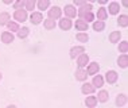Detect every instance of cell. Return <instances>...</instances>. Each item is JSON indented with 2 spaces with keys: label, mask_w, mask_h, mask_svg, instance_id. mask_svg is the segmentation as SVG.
Instances as JSON below:
<instances>
[{
  "label": "cell",
  "mask_w": 128,
  "mask_h": 108,
  "mask_svg": "<svg viewBox=\"0 0 128 108\" xmlns=\"http://www.w3.org/2000/svg\"><path fill=\"white\" fill-rule=\"evenodd\" d=\"M10 19H11V16H10V14H8V12H3V14H0V26L8 24Z\"/></svg>",
  "instance_id": "cell-17"
},
{
  "label": "cell",
  "mask_w": 128,
  "mask_h": 108,
  "mask_svg": "<svg viewBox=\"0 0 128 108\" xmlns=\"http://www.w3.org/2000/svg\"><path fill=\"white\" fill-rule=\"evenodd\" d=\"M64 11H65V14H66L68 19H69V18H74V16L77 15V10H76L73 6H66Z\"/></svg>",
  "instance_id": "cell-6"
},
{
  "label": "cell",
  "mask_w": 128,
  "mask_h": 108,
  "mask_svg": "<svg viewBox=\"0 0 128 108\" xmlns=\"http://www.w3.org/2000/svg\"><path fill=\"white\" fill-rule=\"evenodd\" d=\"M105 3H108L106 0H100V4H105Z\"/></svg>",
  "instance_id": "cell-36"
},
{
  "label": "cell",
  "mask_w": 128,
  "mask_h": 108,
  "mask_svg": "<svg viewBox=\"0 0 128 108\" xmlns=\"http://www.w3.org/2000/svg\"><path fill=\"white\" fill-rule=\"evenodd\" d=\"M24 6H26V11H31L36 6V3L34 0H27V2H24Z\"/></svg>",
  "instance_id": "cell-28"
},
{
  "label": "cell",
  "mask_w": 128,
  "mask_h": 108,
  "mask_svg": "<svg viewBox=\"0 0 128 108\" xmlns=\"http://www.w3.org/2000/svg\"><path fill=\"white\" fill-rule=\"evenodd\" d=\"M88 61H89V57H88V54H81L78 57V60H77V64L80 68H84L85 65H88Z\"/></svg>",
  "instance_id": "cell-9"
},
{
  "label": "cell",
  "mask_w": 128,
  "mask_h": 108,
  "mask_svg": "<svg viewBox=\"0 0 128 108\" xmlns=\"http://www.w3.org/2000/svg\"><path fill=\"white\" fill-rule=\"evenodd\" d=\"M119 50L122 51V53H124V54L127 53V50H128V42H127V41H126V42H122V43H120Z\"/></svg>",
  "instance_id": "cell-33"
},
{
  "label": "cell",
  "mask_w": 128,
  "mask_h": 108,
  "mask_svg": "<svg viewBox=\"0 0 128 108\" xmlns=\"http://www.w3.org/2000/svg\"><path fill=\"white\" fill-rule=\"evenodd\" d=\"M85 104H86V107H96V104H97V97L96 96H88L86 97V100H85Z\"/></svg>",
  "instance_id": "cell-16"
},
{
  "label": "cell",
  "mask_w": 128,
  "mask_h": 108,
  "mask_svg": "<svg viewBox=\"0 0 128 108\" xmlns=\"http://www.w3.org/2000/svg\"><path fill=\"white\" fill-rule=\"evenodd\" d=\"M106 16H108V12H106V8H100L97 11V19L100 20V22H102V20L106 19Z\"/></svg>",
  "instance_id": "cell-18"
},
{
  "label": "cell",
  "mask_w": 128,
  "mask_h": 108,
  "mask_svg": "<svg viewBox=\"0 0 128 108\" xmlns=\"http://www.w3.org/2000/svg\"><path fill=\"white\" fill-rule=\"evenodd\" d=\"M61 8H58V7H53L51 10H49V19L51 20H54L55 22V19H58L61 16Z\"/></svg>",
  "instance_id": "cell-2"
},
{
  "label": "cell",
  "mask_w": 128,
  "mask_h": 108,
  "mask_svg": "<svg viewBox=\"0 0 128 108\" xmlns=\"http://www.w3.org/2000/svg\"><path fill=\"white\" fill-rule=\"evenodd\" d=\"M28 29L27 27H23V29H19V31H18V37L20 38V39H23V38H26L27 35H28Z\"/></svg>",
  "instance_id": "cell-26"
},
{
  "label": "cell",
  "mask_w": 128,
  "mask_h": 108,
  "mask_svg": "<svg viewBox=\"0 0 128 108\" xmlns=\"http://www.w3.org/2000/svg\"><path fill=\"white\" fill-rule=\"evenodd\" d=\"M30 19H31V23L32 24H39L43 20V15L40 12H32L30 16Z\"/></svg>",
  "instance_id": "cell-4"
},
{
  "label": "cell",
  "mask_w": 128,
  "mask_h": 108,
  "mask_svg": "<svg viewBox=\"0 0 128 108\" xmlns=\"http://www.w3.org/2000/svg\"><path fill=\"white\" fill-rule=\"evenodd\" d=\"M92 85L94 86V88H101V86L104 85V78L101 77V76H94Z\"/></svg>",
  "instance_id": "cell-13"
},
{
  "label": "cell",
  "mask_w": 128,
  "mask_h": 108,
  "mask_svg": "<svg viewBox=\"0 0 128 108\" xmlns=\"http://www.w3.org/2000/svg\"><path fill=\"white\" fill-rule=\"evenodd\" d=\"M120 37H122L120 31H113V33L109 34V41H110V42H119Z\"/></svg>",
  "instance_id": "cell-21"
},
{
  "label": "cell",
  "mask_w": 128,
  "mask_h": 108,
  "mask_svg": "<svg viewBox=\"0 0 128 108\" xmlns=\"http://www.w3.org/2000/svg\"><path fill=\"white\" fill-rule=\"evenodd\" d=\"M84 51H85V49L82 47V46H76V47H73L70 50V57L72 58H76L77 55L80 57L81 54H84Z\"/></svg>",
  "instance_id": "cell-5"
},
{
  "label": "cell",
  "mask_w": 128,
  "mask_h": 108,
  "mask_svg": "<svg viewBox=\"0 0 128 108\" xmlns=\"http://www.w3.org/2000/svg\"><path fill=\"white\" fill-rule=\"evenodd\" d=\"M93 18H94V16H93V14L92 12H88V14H84V15L81 16V20H84V22H92L93 20Z\"/></svg>",
  "instance_id": "cell-29"
},
{
  "label": "cell",
  "mask_w": 128,
  "mask_h": 108,
  "mask_svg": "<svg viewBox=\"0 0 128 108\" xmlns=\"http://www.w3.org/2000/svg\"><path fill=\"white\" fill-rule=\"evenodd\" d=\"M127 103V96L126 95H119L116 97V105L117 107H123Z\"/></svg>",
  "instance_id": "cell-23"
},
{
  "label": "cell",
  "mask_w": 128,
  "mask_h": 108,
  "mask_svg": "<svg viewBox=\"0 0 128 108\" xmlns=\"http://www.w3.org/2000/svg\"><path fill=\"white\" fill-rule=\"evenodd\" d=\"M23 6H24V2H23V0L14 2V7H15V10H23Z\"/></svg>",
  "instance_id": "cell-34"
},
{
  "label": "cell",
  "mask_w": 128,
  "mask_h": 108,
  "mask_svg": "<svg viewBox=\"0 0 128 108\" xmlns=\"http://www.w3.org/2000/svg\"><path fill=\"white\" fill-rule=\"evenodd\" d=\"M117 73L115 70H109V72H106V74H105V80L109 82V84H113V82H116L117 81Z\"/></svg>",
  "instance_id": "cell-3"
},
{
  "label": "cell",
  "mask_w": 128,
  "mask_h": 108,
  "mask_svg": "<svg viewBox=\"0 0 128 108\" xmlns=\"http://www.w3.org/2000/svg\"><path fill=\"white\" fill-rule=\"evenodd\" d=\"M119 10H120V6H119V3H116V2H112L109 4V14H112V15H116L117 12H119Z\"/></svg>",
  "instance_id": "cell-19"
},
{
  "label": "cell",
  "mask_w": 128,
  "mask_h": 108,
  "mask_svg": "<svg viewBox=\"0 0 128 108\" xmlns=\"http://www.w3.org/2000/svg\"><path fill=\"white\" fill-rule=\"evenodd\" d=\"M90 10H92V4H88V3H86V4H84V6L81 7V8L78 10V15H80V16H82V15H84V14L92 12Z\"/></svg>",
  "instance_id": "cell-20"
},
{
  "label": "cell",
  "mask_w": 128,
  "mask_h": 108,
  "mask_svg": "<svg viewBox=\"0 0 128 108\" xmlns=\"http://www.w3.org/2000/svg\"><path fill=\"white\" fill-rule=\"evenodd\" d=\"M7 108H16V107H15V105H8Z\"/></svg>",
  "instance_id": "cell-38"
},
{
  "label": "cell",
  "mask_w": 128,
  "mask_h": 108,
  "mask_svg": "<svg viewBox=\"0 0 128 108\" xmlns=\"http://www.w3.org/2000/svg\"><path fill=\"white\" fill-rule=\"evenodd\" d=\"M117 23L122 27H127L128 26V16L127 15H120L119 18H117Z\"/></svg>",
  "instance_id": "cell-22"
},
{
  "label": "cell",
  "mask_w": 128,
  "mask_h": 108,
  "mask_svg": "<svg viewBox=\"0 0 128 108\" xmlns=\"http://www.w3.org/2000/svg\"><path fill=\"white\" fill-rule=\"evenodd\" d=\"M117 65L122 66V68H127V65H128V57H127V54H123V55H120V57L117 58Z\"/></svg>",
  "instance_id": "cell-15"
},
{
  "label": "cell",
  "mask_w": 128,
  "mask_h": 108,
  "mask_svg": "<svg viewBox=\"0 0 128 108\" xmlns=\"http://www.w3.org/2000/svg\"><path fill=\"white\" fill-rule=\"evenodd\" d=\"M94 86H93L92 84H89V82H85L84 85H82V88H81V90H82V93H85V95H89V93H93L94 92Z\"/></svg>",
  "instance_id": "cell-10"
},
{
  "label": "cell",
  "mask_w": 128,
  "mask_h": 108,
  "mask_svg": "<svg viewBox=\"0 0 128 108\" xmlns=\"http://www.w3.org/2000/svg\"><path fill=\"white\" fill-rule=\"evenodd\" d=\"M14 18L18 20V22H24L27 19V11L26 10H16L15 14H14Z\"/></svg>",
  "instance_id": "cell-1"
},
{
  "label": "cell",
  "mask_w": 128,
  "mask_h": 108,
  "mask_svg": "<svg viewBox=\"0 0 128 108\" xmlns=\"http://www.w3.org/2000/svg\"><path fill=\"white\" fill-rule=\"evenodd\" d=\"M77 39L80 41V42H88L89 37L86 35V34H84V33H80V34H77Z\"/></svg>",
  "instance_id": "cell-31"
},
{
  "label": "cell",
  "mask_w": 128,
  "mask_h": 108,
  "mask_svg": "<svg viewBox=\"0 0 128 108\" xmlns=\"http://www.w3.org/2000/svg\"><path fill=\"white\" fill-rule=\"evenodd\" d=\"M8 29L11 30V31H19V26H18V23H15V22H8Z\"/></svg>",
  "instance_id": "cell-32"
},
{
  "label": "cell",
  "mask_w": 128,
  "mask_h": 108,
  "mask_svg": "<svg viewBox=\"0 0 128 108\" xmlns=\"http://www.w3.org/2000/svg\"><path fill=\"white\" fill-rule=\"evenodd\" d=\"M86 77H88V74H86V70H84V69L80 68L77 72H76V78L78 80V81H84V80H86Z\"/></svg>",
  "instance_id": "cell-12"
},
{
  "label": "cell",
  "mask_w": 128,
  "mask_h": 108,
  "mask_svg": "<svg viewBox=\"0 0 128 108\" xmlns=\"http://www.w3.org/2000/svg\"><path fill=\"white\" fill-rule=\"evenodd\" d=\"M108 99H109V96H108V92H106V90H100V92H98V97H97V100H98V101H101V103H105Z\"/></svg>",
  "instance_id": "cell-24"
},
{
  "label": "cell",
  "mask_w": 128,
  "mask_h": 108,
  "mask_svg": "<svg viewBox=\"0 0 128 108\" xmlns=\"http://www.w3.org/2000/svg\"><path fill=\"white\" fill-rule=\"evenodd\" d=\"M74 4L76 6H84V4H86V2H82V0H74Z\"/></svg>",
  "instance_id": "cell-35"
},
{
  "label": "cell",
  "mask_w": 128,
  "mask_h": 108,
  "mask_svg": "<svg viewBox=\"0 0 128 108\" xmlns=\"http://www.w3.org/2000/svg\"><path fill=\"white\" fill-rule=\"evenodd\" d=\"M104 22H100V20H97V22L93 23V29H94V31H101L104 30Z\"/></svg>",
  "instance_id": "cell-30"
},
{
  "label": "cell",
  "mask_w": 128,
  "mask_h": 108,
  "mask_svg": "<svg viewBox=\"0 0 128 108\" xmlns=\"http://www.w3.org/2000/svg\"><path fill=\"white\" fill-rule=\"evenodd\" d=\"M123 6H126V7L128 6V2H127V0H123Z\"/></svg>",
  "instance_id": "cell-37"
},
{
  "label": "cell",
  "mask_w": 128,
  "mask_h": 108,
  "mask_svg": "<svg viewBox=\"0 0 128 108\" xmlns=\"http://www.w3.org/2000/svg\"><path fill=\"white\" fill-rule=\"evenodd\" d=\"M76 29L78 31H86L88 30V23L84 22V20H81V19H78L77 22H76Z\"/></svg>",
  "instance_id": "cell-14"
},
{
  "label": "cell",
  "mask_w": 128,
  "mask_h": 108,
  "mask_svg": "<svg viewBox=\"0 0 128 108\" xmlns=\"http://www.w3.org/2000/svg\"><path fill=\"white\" fill-rule=\"evenodd\" d=\"M0 80H2V73H0Z\"/></svg>",
  "instance_id": "cell-39"
},
{
  "label": "cell",
  "mask_w": 128,
  "mask_h": 108,
  "mask_svg": "<svg viewBox=\"0 0 128 108\" xmlns=\"http://www.w3.org/2000/svg\"><path fill=\"white\" fill-rule=\"evenodd\" d=\"M36 4H38V8L43 11V10H46L47 7L50 6V2H49V0H39V2L36 3Z\"/></svg>",
  "instance_id": "cell-25"
},
{
  "label": "cell",
  "mask_w": 128,
  "mask_h": 108,
  "mask_svg": "<svg viewBox=\"0 0 128 108\" xmlns=\"http://www.w3.org/2000/svg\"><path fill=\"white\" fill-rule=\"evenodd\" d=\"M2 42H4V43L14 42V35L10 33V31H4V33L2 34Z\"/></svg>",
  "instance_id": "cell-8"
},
{
  "label": "cell",
  "mask_w": 128,
  "mask_h": 108,
  "mask_svg": "<svg viewBox=\"0 0 128 108\" xmlns=\"http://www.w3.org/2000/svg\"><path fill=\"white\" fill-rule=\"evenodd\" d=\"M60 27L62 30H69L72 27V20L70 19H68V18H64V19H61V22H60Z\"/></svg>",
  "instance_id": "cell-11"
},
{
  "label": "cell",
  "mask_w": 128,
  "mask_h": 108,
  "mask_svg": "<svg viewBox=\"0 0 128 108\" xmlns=\"http://www.w3.org/2000/svg\"><path fill=\"white\" fill-rule=\"evenodd\" d=\"M98 69H100V66L97 62H92L90 65L88 66V70H86V74H96V73L98 72Z\"/></svg>",
  "instance_id": "cell-7"
},
{
  "label": "cell",
  "mask_w": 128,
  "mask_h": 108,
  "mask_svg": "<svg viewBox=\"0 0 128 108\" xmlns=\"http://www.w3.org/2000/svg\"><path fill=\"white\" fill-rule=\"evenodd\" d=\"M44 29H47V30L55 29V22H54V20H51V19L44 20Z\"/></svg>",
  "instance_id": "cell-27"
}]
</instances>
